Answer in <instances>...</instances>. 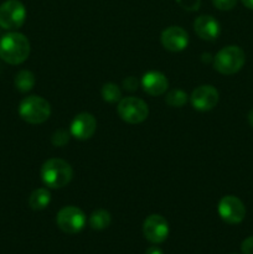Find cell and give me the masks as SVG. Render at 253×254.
Listing matches in <instances>:
<instances>
[{
  "instance_id": "cell-12",
  "label": "cell",
  "mask_w": 253,
  "mask_h": 254,
  "mask_svg": "<svg viewBox=\"0 0 253 254\" xmlns=\"http://www.w3.org/2000/svg\"><path fill=\"white\" fill-rule=\"evenodd\" d=\"M96 129L97 121L92 114L79 113L72 121L69 133L72 136L79 139V140H87L91 136H93V134L96 133Z\"/></svg>"
},
{
  "instance_id": "cell-23",
  "label": "cell",
  "mask_w": 253,
  "mask_h": 254,
  "mask_svg": "<svg viewBox=\"0 0 253 254\" xmlns=\"http://www.w3.org/2000/svg\"><path fill=\"white\" fill-rule=\"evenodd\" d=\"M123 87L124 89H126V91L129 92L136 91V89H138V79L133 76L126 77V78L123 81Z\"/></svg>"
},
{
  "instance_id": "cell-19",
  "label": "cell",
  "mask_w": 253,
  "mask_h": 254,
  "mask_svg": "<svg viewBox=\"0 0 253 254\" xmlns=\"http://www.w3.org/2000/svg\"><path fill=\"white\" fill-rule=\"evenodd\" d=\"M165 102L174 108H181L188 102V94L181 89H173L166 93Z\"/></svg>"
},
{
  "instance_id": "cell-15",
  "label": "cell",
  "mask_w": 253,
  "mask_h": 254,
  "mask_svg": "<svg viewBox=\"0 0 253 254\" xmlns=\"http://www.w3.org/2000/svg\"><path fill=\"white\" fill-rule=\"evenodd\" d=\"M51 201V193L47 189H36L32 191V193L29 197V206L35 211L45 210L50 205Z\"/></svg>"
},
{
  "instance_id": "cell-25",
  "label": "cell",
  "mask_w": 253,
  "mask_h": 254,
  "mask_svg": "<svg viewBox=\"0 0 253 254\" xmlns=\"http://www.w3.org/2000/svg\"><path fill=\"white\" fill-rule=\"evenodd\" d=\"M145 254H164L163 251L160 250L159 247H156V246H154V247H150L146 250Z\"/></svg>"
},
{
  "instance_id": "cell-27",
  "label": "cell",
  "mask_w": 253,
  "mask_h": 254,
  "mask_svg": "<svg viewBox=\"0 0 253 254\" xmlns=\"http://www.w3.org/2000/svg\"><path fill=\"white\" fill-rule=\"evenodd\" d=\"M248 123L253 127V108L251 109L250 113H248Z\"/></svg>"
},
{
  "instance_id": "cell-11",
  "label": "cell",
  "mask_w": 253,
  "mask_h": 254,
  "mask_svg": "<svg viewBox=\"0 0 253 254\" xmlns=\"http://www.w3.org/2000/svg\"><path fill=\"white\" fill-rule=\"evenodd\" d=\"M161 44L171 52L183 51L189 45V35L183 27L170 26L161 32Z\"/></svg>"
},
{
  "instance_id": "cell-16",
  "label": "cell",
  "mask_w": 253,
  "mask_h": 254,
  "mask_svg": "<svg viewBox=\"0 0 253 254\" xmlns=\"http://www.w3.org/2000/svg\"><path fill=\"white\" fill-rule=\"evenodd\" d=\"M35 82H36L35 74L31 71H27V69H22V71L17 72L14 79L15 87L21 93H26V92L31 91L35 86Z\"/></svg>"
},
{
  "instance_id": "cell-18",
  "label": "cell",
  "mask_w": 253,
  "mask_h": 254,
  "mask_svg": "<svg viewBox=\"0 0 253 254\" xmlns=\"http://www.w3.org/2000/svg\"><path fill=\"white\" fill-rule=\"evenodd\" d=\"M102 98L108 103H117L122 99V91L114 83H106L101 89Z\"/></svg>"
},
{
  "instance_id": "cell-14",
  "label": "cell",
  "mask_w": 253,
  "mask_h": 254,
  "mask_svg": "<svg viewBox=\"0 0 253 254\" xmlns=\"http://www.w3.org/2000/svg\"><path fill=\"white\" fill-rule=\"evenodd\" d=\"M141 87L150 96H161L168 89L169 81L161 72L149 71L141 78Z\"/></svg>"
},
{
  "instance_id": "cell-22",
  "label": "cell",
  "mask_w": 253,
  "mask_h": 254,
  "mask_svg": "<svg viewBox=\"0 0 253 254\" xmlns=\"http://www.w3.org/2000/svg\"><path fill=\"white\" fill-rule=\"evenodd\" d=\"M213 6L217 7L218 10L227 11V10L233 9L237 4V0H212Z\"/></svg>"
},
{
  "instance_id": "cell-1",
  "label": "cell",
  "mask_w": 253,
  "mask_h": 254,
  "mask_svg": "<svg viewBox=\"0 0 253 254\" xmlns=\"http://www.w3.org/2000/svg\"><path fill=\"white\" fill-rule=\"evenodd\" d=\"M30 55V41L24 34L9 32L0 39V59L9 64H20Z\"/></svg>"
},
{
  "instance_id": "cell-24",
  "label": "cell",
  "mask_w": 253,
  "mask_h": 254,
  "mask_svg": "<svg viewBox=\"0 0 253 254\" xmlns=\"http://www.w3.org/2000/svg\"><path fill=\"white\" fill-rule=\"evenodd\" d=\"M241 250H242L243 254H253V236L243 241Z\"/></svg>"
},
{
  "instance_id": "cell-13",
  "label": "cell",
  "mask_w": 253,
  "mask_h": 254,
  "mask_svg": "<svg viewBox=\"0 0 253 254\" xmlns=\"http://www.w3.org/2000/svg\"><path fill=\"white\" fill-rule=\"evenodd\" d=\"M193 29L198 37L206 41H213L218 37L221 31L220 24L211 15H201L193 22Z\"/></svg>"
},
{
  "instance_id": "cell-10",
  "label": "cell",
  "mask_w": 253,
  "mask_h": 254,
  "mask_svg": "<svg viewBox=\"0 0 253 254\" xmlns=\"http://www.w3.org/2000/svg\"><path fill=\"white\" fill-rule=\"evenodd\" d=\"M190 101L193 108L197 109V111H211V109L215 108L218 102V92L213 86L203 84V86L193 89Z\"/></svg>"
},
{
  "instance_id": "cell-26",
  "label": "cell",
  "mask_w": 253,
  "mask_h": 254,
  "mask_svg": "<svg viewBox=\"0 0 253 254\" xmlns=\"http://www.w3.org/2000/svg\"><path fill=\"white\" fill-rule=\"evenodd\" d=\"M242 2L246 7L253 10V0H242Z\"/></svg>"
},
{
  "instance_id": "cell-7",
  "label": "cell",
  "mask_w": 253,
  "mask_h": 254,
  "mask_svg": "<svg viewBox=\"0 0 253 254\" xmlns=\"http://www.w3.org/2000/svg\"><path fill=\"white\" fill-rule=\"evenodd\" d=\"M56 222L62 232L74 235L81 232L86 226V215L76 206H66L59 211Z\"/></svg>"
},
{
  "instance_id": "cell-4",
  "label": "cell",
  "mask_w": 253,
  "mask_h": 254,
  "mask_svg": "<svg viewBox=\"0 0 253 254\" xmlns=\"http://www.w3.org/2000/svg\"><path fill=\"white\" fill-rule=\"evenodd\" d=\"M246 61V55L241 47L231 45L223 47L213 57V66L216 71L222 74L237 73L243 67Z\"/></svg>"
},
{
  "instance_id": "cell-2",
  "label": "cell",
  "mask_w": 253,
  "mask_h": 254,
  "mask_svg": "<svg viewBox=\"0 0 253 254\" xmlns=\"http://www.w3.org/2000/svg\"><path fill=\"white\" fill-rule=\"evenodd\" d=\"M73 178V169L62 159H49L41 168V179L51 189H61L68 185Z\"/></svg>"
},
{
  "instance_id": "cell-17",
  "label": "cell",
  "mask_w": 253,
  "mask_h": 254,
  "mask_svg": "<svg viewBox=\"0 0 253 254\" xmlns=\"http://www.w3.org/2000/svg\"><path fill=\"white\" fill-rule=\"evenodd\" d=\"M111 213L106 210H97L89 216V226L96 231H102L111 225Z\"/></svg>"
},
{
  "instance_id": "cell-21",
  "label": "cell",
  "mask_w": 253,
  "mask_h": 254,
  "mask_svg": "<svg viewBox=\"0 0 253 254\" xmlns=\"http://www.w3.org/2000/svg\"><path fill=\"white\" fill-rule=\"evenodd\" d=\"M176 2L188 11H196L201 5V0H176Z\"/></svg>"
},
{
  "instance_id": "cell-6",
  "label": "cell",
  "mask_w": 253,
  "mask_h": 254,
  "mask_svg": "<svg viewBox=\"0 0 253 254\" xmlns=\"http://www.w3.org/2000/svg\"><path fill=\"white\" fill-rule=\"evenodd\" d=\"M26 9L19 0H6L0 5V27L5 30H17L24 25Z\"/></svg>"
},
{
  "instance_id": "cell-9",
  "label": "cell",
  "mask_w": 253,
  "mask_h": 254,
  "mask_svg": "<svg viewBox=\"0 0 253 254\" xmlns=\"http://www.w3.org/2000/svg\"><path fill=\"white\" fill-rule=\"evenodd\" d=\"M143 235L149 242L163 243L169 236L168 221L160 215H150L143 223Z\"/></svg>"
},
{
  "instance_id": "cell-20",
  "label": "cell",
  "mask_w": 253,
  "mask_h": 254,
  "mask_svg": "<svg viewBox=\"0 0 253 254\" xmlns=\"http://www.w3.org/2000/svg\"><path fill=\"white\" fill-rule=\"evenodd\" d=\"M69 141V133L64 129H57L51 136V143L54 144L55 146H64Z\"/></svg>"
},
{
  "instance_id": "cell-5",
  "label": "cell",
  "mask_w": 253,
  "mask_h": 254,
  "mask_svg": "<svg viewBox=\"0 0 253 254\" xmlns=\"http://www.w3.org/2000/svg\"><path fill=\"white\" fill-rule=\"evenodd\" d=\"M119 117L129 124H139L149 116L148 104L136 97H126L119 101L117 107Z\"/></svg>"
},
{
  "instance_id": "cell-3",
  "label": "cell",
  "mask_w": 253,
  "mask_h": 254,
  "mask_svg": "<svg viewBox=\"0 0 253 254\" xmlns=\"http://www.w3.org/2000/svg\"><path fill=\"white\" fill-rule=\"evenodd\" d=\"M19 116L30 124H41L51 116V106L40 96L26 97L20 102Z\"/></svg>"
},
{
  "instance_id": "cell-8",
  "label": "cell",
  "mask_w": 253,
  "mask_h": 254,
  "mask_svg": "<svg viewBox=\"0 0 253 254\" xmlns=\"http://www.w3.org/2000/svg\"><path fill=\"white\" fill-rule=\"evenodd\" d=\"M217 210L220 217L230 225L241 223L246 216V207L243 202L232 195H227L221 198Z\"/></svg>"
}]
</instances>
